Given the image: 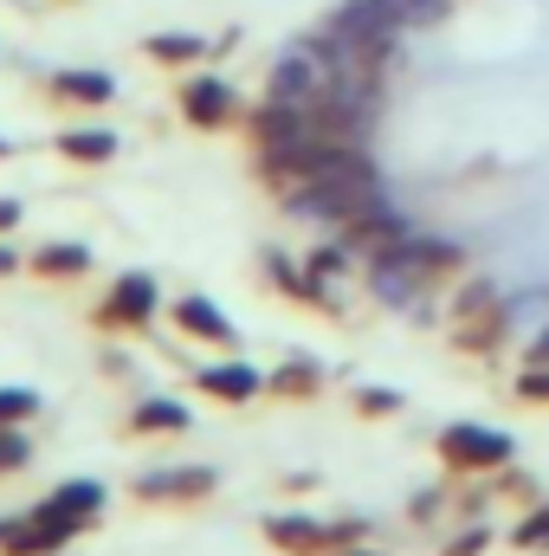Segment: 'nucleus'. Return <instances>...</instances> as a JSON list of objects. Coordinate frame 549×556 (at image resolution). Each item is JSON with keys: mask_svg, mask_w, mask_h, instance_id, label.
<instances>
[{"mask_svg": "<svg viewBox=\"0 0 549 556\" xmlns=\"http://www.w3.org/2000/svg\"><path fill=\"white\" fill-rule=\"evenodd\" d=\"M518 395H524V402H549V363H531V369L518 376Z\"/></svg>", "mask_w": 549, "mask_h": 556, "instance_id": "obj_28", "label": "nucleus"}, {"mask_svg": "<svg viewBox=\"0 0 549 556\" xmlns=\"http://www.w3.org/2000/svg\"><path fill=\"white\" fill-rule=\"evenodd\" d=\"M72 538L59 531V525H46L39 511H26V518H13V525H0V551L7 556H52V551H65Z\"/></svg>", "mask_w": 549, "mask_h": 556, "instance_id": "obj_7", "label": "nucleus"}, {"mask_svg": "<svg viewBox=\"0 0 549 556\" xmlns=\"http://www.w3.org/2000/svg\"><path fill=\"white\" fill-rule=\"evenodd\" d=\"M7 149H13V142H7V137H0V155H7Z\"/></svg>", "mask_w": 549, "mask_h": 556, "instance_id": "obj_35", "label": "nucleus"}, {"mask_svg": "<svg viewBox=\"0 0 549 556\" xmlns=\"http://www.w3.org/2000/svg\"><path fill=\"white\" fill-rule=\"evenodd\" d=\"M39 415V395L33 389H0V427H26Z\"/></svg>", "mask_w": 549, "mask_h": 556, "instance_id": "obj_22", "label": "nucleus"}, {"mask_svg": "<svg viewBox=\"0 0 549 556\" xmlns=\"http://www.w3.org/2000/svg\"><path fill=\"white\" fill-rule=\"evenodd\" d=\"M20 273V253H13V247H0V278H13Z\"/></svg>", "mask_w": 549, "mask_h": 556, "instance_id": "obj_32", "label": "nucleus"}, {"mask_svg": "<svg viewBox=\"0 0 549 556\" xmlns=\"http://www.w3.org/2000/svg\"><path fill=\"white\" fill-rule=\"evenodd\" d=\"M26 459H33V440L20 427H0V479L7 472H26Z\"/></svg>", "mask_w": 549, "mask_h": 556, "instance_id": "obj_24", "label": "nucleus"}, {"mask_svg": "<svg viewBox=\"0 0 549 556\" xmlns=\"http://www.w3.org/2000/svg\"><path fill=\"white\" fill-rule=\"evenodd\" d=\"M272 98L278 104H297V111H323L330 98V65L317 59V46H297L272 65Z\"/></svg>", "mask_w": 549, "mask_h": 556, "instance_id": "obj_3", "label": "nucleus"}, {"mask_svg": "<svg viewBox=\"0 0 549 556\" xmlns=\"http://www.w3.org/2000/svg\"><path fill=\"white\" fill-rule=\"evenodd\" d=\"M142 52H149L155 65H194L207 46H201L194 33H149V46H142Z\"/></svg>", "mask_w": 549, "mask_h": 556, "instance_id": "obj_18", "label": "nucleus"}, {"mask_svg": "<svg viewBox=\"0 0 549 556\" xmlns=\"http://www.w3.org/2000/svg\"><path fill=\"white\" fill-rule=\"evenodd\" d=\"M439 459L452 472H505L511 466V433L478 427V420H459V427L439 433Z\"/></svg>", "mask_w": 549, "mask_h": 556, "instance_id": "obj_2", "label": "nucleus"}, {"mask_svg": "<svg viewBox=\"0 0 549 556\" xmlns=\"http://www.w3.org/2000/svg\"><path fill=\"white\" fill-rule=\"evenodd\" d=\"M388 7V20L395 26H426V20H439L446 13V0H382Z\"/></svg>", "mask_w": 549, "mask_h": 556, "instance_id": "obj_21", "label": "nucleus"}, {"mask_svg": "<svg viewBox=\"0 0 549 556\" xmlns=\"http://www.w3.org/2000/svg\"><path fill=\"white\" fill-rule=\"evenodd\" d=\"M33 273H39V278H85V273H91V247H78V240L39 247V253H33Z\"/></svg>", "mask_w": 549, "mask_h": 556, "instance_id": "obj_14", "label": "nucleus"}, {"mask_svg": "<svg viewBox=\"0 0 549 556\" xmlns=\"http://www.w3.org/2000/svg\"><path fill=\"white\" fill-rule=\"evenodd\" d=\"M201 389H207L214 402H253V395L266 389V376H259L253 363L227 356V363H207V369H201Z\"/></svg>", "mask_w": 549, "mask_h": 556, "instance_id": "obj_8", "label": "nucleus"}, {"mask_svg": "<svg viewBox=\"0 0 549 556\" xmlns=\"http://www.w3.org/2000/svg\"><path fill=\"white\" fill-rule=\"evenodd\" d=\"M259 531L272 538L278 551H317V544H330V538H323V525H317V518H304V511H272Z\"/></svg>", "mask_w": 549, "mask_h": 556, "instance_id": "obj_12", "label": "nucleus"}, {"mask_svg": "<svg viewBox=\"0 0 549 556\" xmlns=\"http://www.w3.org/2000/svg\"><path fill=\"white\" fill-rule=\"evenodd\" d=\"M336 556H375V551H362V544H343V551H336Z\"/></svg>", "mask_w": 549, "mask_h": 556, "instance_id": "obj_34", "label": "nucleus"}, {"mask_svg": "<svg viewBox=\"0 0 549 556\" xmlns=\"http://www.w3.org/2000/svg\"><path fill=\"white\" fill-rule=\"evenodd\" d=\"M349 233H356L362 247H375V253H388V247H401V240L413 233V220L401 214V207H375V214H362V220H356Z\"/></svg>", "mask_w": 549, "mask_h": 556, "instance_id": "obj_13", "label": "nucleus"}, {"mask_svg": "<svg viewBox=\"0 0 549 556\" xmlns=\"http://www.w3.org/2000/svg\"><path fill=\"white\" fill-rule=\"evenodd\" d=\"M291 207H297V214H317V220H330V227H356L362 214L388 207V188H382V175H375V168H362V175L297 181V188H291Z\"/></svg>", "mask_w": 549, "mask_h": 556, "instance_id": "obj_1", "label": "nucleus"}, {"mask_svg": "<svg viewBox=\"0 0 549 556\" xmlns=\"http://www.w3.org/2000/svg\"><path fill=\"white\" fill-rule=\"evenodd\" d=\"M194 415L181 408V402H137V415H130V433H188Z\"/></svg>", "mask_w": 549, "mask_h": 556, "instance_id": "obj_16", "label": "nucleus"}, {"mask_svg": "<svg viewBox=\"0 0 549 556\" xmlns=\"http://www.w3.org/2000/svg\"><path fill=\"white\" fill-rule=\"evenodd\" d=\"M20 220H26V207H20V201H0V233H13Z\"/></svg>", "mask_w": 549, "mask_h": 556, "instance_id": "obj_31", "label": "nucleus"}, {"mask_svg": "<svg viewBox=\"0 0 549 556\" xmlns=\"http://www.w3.org/2000/svg\"><path fill=\"white\" fill-rule=\"evenodd\" d=\"M59 98H72V104H111L117 98V85L104 78V72H59V85H52Z\"/></svg>", "mask_w": 549, "mask_h": 556, "instance_id": "obj_17", "label": "nucleus"}, {"mask_svg": "<svg viewBox=\"0 0 549 556\" xmlns=\"http://www.w3.org/2000/svg\"><path fill=\"white\" fill-rule=\"evenodd\" d=\"M323 538H330V551H343V544L369 538V518H343V525H323Z\"/></svg>", "mask_w": 549, "mask_h": 556, "instance_id": "obj_29", "label": "nucleus"}, {"mask_svg": "<svg viewBox=\"0 0 549 556\" xmlns=\"http://www.w3.org/2000/svg\"><path fill=\"white\" fill-rule=\"evenodd\" d=\"M46 511H59L72 531H85V525L104 511V485H98V479H65V485L46 498Z\"/></svg>", "mask_w": 549, "mask_h": 556, "instance_id": "obj_9", "label": "nucleus"}, {"mask_svg": "<svg viewBox=\"0 0 549 556\" xmlns=\"http://www.w3.org/2000/svg\"><path fill=\"white\" fill-rule=\"evenodd\" d=\"M485 551H491V531H485V525H472V531H459L439 556H485Z\"/></svg>", "mask_w": 549, "mask_h": 556, "instance_id": "obj_26", "label": "nucleus"}, {"mask_svg": "<svg viewBox=\"0 0 549 556\" xmlns=\"http://www.w3.org/2000/svg\"><path fill=\"white\" fill-rule=\"evenodd\" d=\"M343 273V247H323V253H310V278H336Z\"/></svg>", "mask_w": 549, "mask_h": 556, "instance_id": "obj_30", "label": "nucleus"}, {"mask_svg": "<svg viewBox=\"0 0 549 556\" xmlns=\"http://www.w3.org/2000/svg\"><path fill=\"white\" fill-rule=\"evenodd\" d=\"M317 363L310 356H291V363H278L272 376H266V389H278V395H317Z\"/></svg>", "mask_w": 549, "mask_h": 556, "instance_id": "obj_19", "label": "nucleus"}, {"mask_svg": "<svg viewBox=\"0 0 549 556\" xmlns=\"http://www.w3.org/2000/svg\"><path fill=\"white\" fill-rule=\"evenodd\" d=\"M137 492L142 498H207V492H214V466H168V472H149Z\"/></svg>", "mask_w": 549, "mask_h": 556, "instance_id": "obj_10", "label": "nucleus"}, {"mask_svg": "<svg viewBox=\"0 0 549 556\" xmlns=\"http://www.w3.org/2000/svg\"><path fill=\"white\" fill-rule=\"evenodd\" d=\"M175 330H188L201 343H233V324H227V311L214 298H181L175 304Z\"/></svg>", "mask_w": 549, "mask_h": 556, "instance_id": "obj_11", "label": "nucleus"}, {"mask_svg": "<svg viewBox=\"0 0 549 556\" xmlns=\"http://www.w3.org/2000/svg\"><path fill=\"white\" fill-rule=\"evenodd\" d=\"M452 311H459V324H472V317H485V311H498V291H491L485 278H472V285L459 291V304H452Z\"/></svg>", "mask_w": 549, "mask_h": 556, "instance_id": "obj_23", "label": "nucleus"}, {"mask_svg": "<svg viewBox=\"0 0 549 556\" xmlns=\"http://www.w3.org/2000/svg\"><path fill=\"white\" fill-rule=\"evenodd\" d=\"M155 278L149 273H130V278H117V291H111V304H104V317L111 324H124V330H142V324H155Z\"/></svg>", "mask_w": 549, "mask_h": 556, "instance_id": "obj_6", "label": "nucleus"}, {"mask_svg": "<svg viewBox=\"0 0 549 556\" xmlns=\"http://www.w3.org/2000/svg\"><path fill=\"white\" fill-rule=\"evenodd\" d=\"M518 544L524 551H549V498L537 511H524V525H518Z\"/></svg>", "mask_w": 549, "mask_h": 556, "instance_id": "obj_25", "label": "nucleus"}, {"mask_svg": "<svg viewBox=\"0 0 549 556\" xmlns=\"http://www.w3.org/2000/svg\"><path fill=\"white\" fill-rule=\"evenodd\" d=\"M266 273H272L278 291H291V298H304V304H330L323 285L310 278V266H297V260H284V253H266Z\"/></svg>", "mask_w": 549, "mask_h": 556, "instance_id": "obj_15", "label": "nucleus"}, {"mask_svg": "<svg viewBox=\"0 0 549 556\" xmlns=\"http://www.w3.org/2000/svg\"><path fill=\"white\" fill-rule=\"evenodd\" d=\"M356 408H362V415H401V395H395V389H362Z\"/></svg>", "mask_w": 549, "mask_h": 556, "instance_id": "obj_27", "label": "nucleus"}, {"mask_svg": "<svg viewBox=\"0 0 549 556\" xmlns=\"http://www.w3.org/2000/svg\"><path fill=\"white\" fill-rule=\"evenodd\" d=\"M531 363H549V330L537 337V350H531Z\"/></svg>", "mask_w": 549, "mask_h": 556, "instance_id": "obj_33", "label": "nucleus"}, {"mask_svg": "<svg viewBox=\"0 0 549 556\" xmlns=\"http://www.w3.org/2000/svg\"><path fill=\"white\" fill-rule=\"evenodd\" d=\"M181 117H188L194 130H227V124L240 117V91H233L227 78H214V72H194V78L181 85Z\"/></svg>", "mask_w": 549, "mask_h": 556, "instance_id": "obj_5", "label": "nucleus"}, {"mask_svg": "<svg viewBox=\"0 0 549 556\" xmlns=\"http://www.w3.org/2000/svg\"><path fill=\"white\" fill-rule=\"evenodd\" d=\"M59 155H72V162H111L117 155V137L111 130H65L59 137Z\"/></svg>", "mask_w": 549, "mask_h": 556, "instance_id": "obj_20", "label": "nucleus"}, {"mask_svg": "<svg viewBox=\"0 0 549 556\" xmlns=\"http://www.w3.org/2000/svg\"><path fill=\"white\" fill-rule=\"evenodd\" d=\"M330 39H343V46H356V52H369V59H382L388 46H395V20H388V7L382 0H343L336 13H330V26H323Z\"/></svg>", "mask_w": 549, "mask_h": 556, "instance_id": "obj_4", "label": "nucleus"}]
</instances>
